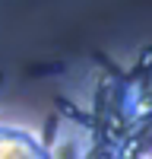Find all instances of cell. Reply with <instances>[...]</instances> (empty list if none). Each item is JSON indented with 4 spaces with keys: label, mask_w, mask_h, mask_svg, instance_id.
<instances>
[{
    "label": "cell",
    "mask_w": 152,
    "mask_h": 159,
    "mask_svg": "<svg viewBox=\"0 0 152 159\" xmlns=\"http://www.w3.org/2000/svg\"><path fill=\"white\" fill-rule=\"evenodd\" d=\"M0 159H54V156L35 130L0 121Z\"/></svg>",
    "instance_id": "1"
}]
</instances>
